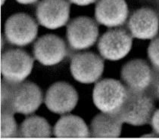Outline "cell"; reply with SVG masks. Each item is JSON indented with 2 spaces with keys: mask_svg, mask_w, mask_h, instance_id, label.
Here are the masks:
<instances>
[{
  "mask_svg": "<svg viewBox=\"0 0 159 140\" xmlns=\"http://www.w3.org/2000/svg\"><path fill=\"white\" fill-rule=\"evenodd\" d=\"M1 112L30 115L40 106L42 91L30 82L11 84L2 80L1 91Z\"/></svg>",
  "mask_w": 159,
  "mask_h": 140,
  "instance_id": "6da1fadb",
  "label": "cell"
},
{
  "mask_svg": "<svg viewBox=\"0 0 159 140\" xmlns=\"http://www.w3.org/2000/svg\"><path fill=\"white\" fill-rule=\"evenodd\" d=\"M96 1V0H70V2L71 3H74V4L80 6H88V5L95 2Z\"/></svg>",
  "mask_w": 159,
  "mask_h": 140,
  "instance_id": "7402d4cb",
  "label": "cell"
},
{
  "mask_svg": "<svg viewBox=\"0 0 159 140\" xmlns=\"http://www.w3.org/2000/svg\"><path fill=\"white\" fill-rule=\"evenodd\" d=\"M36 60L44 66H53L62 61L67 54L66 45L55 35H45L38 39L34 46Z\"/></svg>",
  "mask_w": 159,
  "mask_h": 140,
  "instance_id": "7c38bea8",
  "label": "cell"
},
{
  "mask_svg": "<svg viewBox=\"0 0 159 140\" xmlns=\"http://www.w3.org/2000/svg\"><path fill=\"white\" fill-rule=\"evenodd\" d=\"M98 33L97 23L89 17L74 18L67 27V41L74 50L90 48L97 41Z\"/></svg>",
  "mask_w": 159,
  "mask_h": 140,
  "instance_id": "52a82bcc",
  "label": "cell"
},
{
  "mask_svg": "<svg viewBox=\"0 0 159 140\" xmlns=\"http://www.w3.org/2000/svg\"><path fill=\"white\" fill-rule=\"evenodd\" d=\"M98 23L108 27H120L128 16V7L125 0H99L95 10Z\"/></svg>",
  "mask_w": 159,
  "mask_h": 140,
  "instance_id": "5bb4252c",
  "label": "cell"
},
{
  "mask_svg": "<svg viewBox=\"0 0 159 140\" xmlns=\"http://www.w3.org/2000/svg\"><path fill=\"white\" fill-rule=\"evenodd\" d=\"M104 61L96 53L83 52L76 53L70 62V72L77 82L92 84L102 75Z\"/></svg>",
  "mask_w": 159,
  "mask_h": 140,
  "instance_id": "ba28073f",
  "label": "cell"
},
{
  "mask_svg": "<svg viewBox=\"0 0 159 140\" xmlns=\"http://www.w3.org/2000/svg\"><path fill=\"white\" fill-rule=\"evenodd\" d=\"M18 126L14 114L9 112H1V138H13L18 136Z\"/></svg>",
  "mask_w": 159,
  "mask_h": 140,
  "instance_id": "ac0fdd59",
  "label": "cell"
},
{
  "mask_svg": "<svg viewBox=\"0 0 159 140\" xmlns=\"http://www.w3.org/2000/svg\"><path fill=\"white\" fill-rule=\"evenodd\" d=\"M36 15L39 23L48 29L63 27L70 18V3L67 0H43L38 5Z\"/></svg>",
  "mask_w": 159,
  "mask_h": 140,
  "instance_id": "30bf717a",
  "label": "cell"
},
{
  "mask_svg": "<svg viewBox=\"0 0 159 140\" xmlns=\"http://www.w3.org/2000/svg\"><path fill=\"white\" fill-rule=\"evenodd\" d=\"M122 120L118 114H98L90 124V136L96 138H116L120 136Z\"/></svg>",
  "mask_w": 159,
  "mask_h": 140,
  "instance_id": "9a60e30c",
  "label": "cell"
},
{
  "mask_svg": "<svg viewBox=\"0 0 159 140\" xmlns=\"http://www.w3.org/2000/svg\"><path fill=\"white\" fill-rule=\"evenodd\" d=\"M38 26L30 15L15 14L6 20L5 35L7 41L17 46H25L36 39Z\"/></svg>",
  "mask_w": 159,
  "mask_h": 140,
  "instance_id": "8992f818",
  "label": "cell"
},
{
  "mask_svg": "<svg viewBox=\"0 0 159 140\" xmlns=\"http://www.w3.org/2000/svg\"><path fill=\"white\" fill-rule=\"evenodd\" d=\"M78 102L75 88L66 82H57L48 89L45 97L47 108L54 113L64 115L70 112Z\"/></svg>",
  "mask_w": 159,
  "mask_h": 140,
  "instance_id": "8fae6325",
  "label": "cell"
},
{
  "mask_svg": "<svg viewBox=\"0 0 159 140\" xmlns=\"http://www.w3.org/2000/svg\"><path fill=\"white\" fill-rule=\"evenodd\" d=\"M153 71L152 82L148 91L152 95L154 98L159 100V70H155L153 68Z\"/></svg>",
  "mask_w": 159,
  "mask_h": 140,
  "instance_id": "ffe728a7",
  "label": "cell"
},
{
  "mask_svg": "<svg viewBox=\"0 0 159 140\" xmlns=\"http://www.w3.org/2000/svg\"><path fill=\"white\" fill-rule=\"evenodd\" d=\"M127 26L133 37L139 39H152L158 32L159 18L152 9L143 8L133 13Z\"/></svg>",
  "mask_w": 159,
  "mask_h": 140,
  "instance_id": "4fadbf2b",
  "label": "cell"
},
{
  "mask_svg": "<svg viewBox=\"0 0 159 140\" xmlns=\"http://www.w3.org/2000/svg\"><path fill=\"white\" fill-rule=\"evenodd\" d=\"M127 88L119 81L103 79L95 85L93 103L102 112L117 114L127 99Z\"/></svg>",
  "mask_w": 159,
  "mask_h": 140,
  "instance_id": "3957f363",
  "label": "cell"
},
{
  "mask_svg": "<svg viewBox=\"0 0 159 140\" xmlns=\"http://www.w3.org/2000/svg\"><path fill=\"white\" fill-rule=\"evenodd\" d=\"M151 124L154 132L159 136V109L155 110V112H154L151 120Z\"/></svg>",
  "mask_w": 159,
  "mask_h": 140,
  "instance_id": "44dd1931",
  "label": "cell"
},
{
  "mask_svg": "<svg viewBox=\"0 0 159 140\" xmlns=\"http://www.w3.org/2000/svg\"><path fill=\"white\" fill-rule=\"evenodd\" d=\"M133 36L125 29H113L105 32L98 42V49L103 58L117 61L127 56L132 47Z\"/></svg>",
  "mask_w": 159,
  "mask_h": 140,
  "instance_id": "5b68a950",
  "label": "cell"
},
{
  "mask_svg": "<svg viewBox=\"0 0 159 140\" xmlns=\"http://www.w3.org/2000/svg\"><path fill=\"white\" fill-rule=\"evenodd\" d=\"M17 2L20 4H32V3L36 2L38 0H16Z\"/></svg>",
  "mask_w": 159,
  "mask_h": 140,
  "instance_id": "603a6c76",
  "label": "cell"
},
{
  "mask_svg": "<svg viewBox=\"0 0 159 140\" xmlns=\"http://www.w3.org/2000/svg\"><path fill=\"white\" fill-rule=\"evenodd\" d=\"M148 54L153 68L159 70V36L151 41L148 48Z\"/></svg>",
  "mask_w": 159,
  "mask_h": 140,
  "instance_id": "d6986e66",
  "label": "cell"
},
{
  "mask_svg": "<svg viewBox=\"0 0 159 140\" xmlns=\"http://www.w3.org/2000/svg\"><path fill=\"white\" fill-rule=\"evenodd\" d=\"M143 137H158V136L155 133H152L151 134H146L143 136Z\"/></svg>",
  "mask_w": 159,
  "mask_h": 140,
  "instance_id": "cb8c5ba5",
  "label": "cell"
},
{
  "mask_svg": "<svg viewBox=\"0 0 159 140\" xmlns=\"http://www.w3.org/2000/svg\"><path fill=\"white\" fill-rule=\"evenodd\" d=\"M155 112V100L149 91L128 90L127 99L117 114L124 123L138 127L151 123Z\"/></svg>",
  "mask_w": 159,
  "mask_h": 140,
  "instance_id": "7a4b0ae2",
  "label": "cell"
},
{
  "mask_svg": "<svg viewBox=\"0 0 159 140\" xmlns=\"http://www.w3.org/2000/svg\"><path fill=\"white\" fill-rule=\"evenodd\" d=\"M54 135L58 138H86L90 136V132L82 118L67 115L55 124Z\"/></svg>",
  "mask_w": 159,
  "mask_h": 140,
  "instance_id": "2e32d148",
  "label": "cell"
},
{
  "mask_svg": "<svg viewBox=\"0 0 159 140\" xmlns=\"http://www.w3.org/2000/svg\"><path fill=\"white\" fill-rule=\"evenodd\" d=\"M18 132V136L24 138H47L52 134L51 127L46 119L36 115L25 119Z\"/></svg>",
  "mask_w": 159,
  "mask_h": 140,
  "instance_id": "e0dca14e",
  "label": "cell"
},
{
  "mask_svg": "<svg viewBox=\"0 0 159 140\" xmlns=\"http://www.w3.org/2000/svg\"><path fill=\"white\" fill-rule=\"evenodd\" d=\"M154 71L146 61L136 59L123 66L121 79L127 90L131 91H146L149 89L153 79Z\"/></svg>",
  "mask_w": 159,
  "mask_h": 140,
  "instance_id": "9c48e42d",
  "label": "cell"
},
{
  "mask_svg": "<svg viewBox=\"0 0 159 140\" xmlns=\"http://www.w3.org/2000/svg\"><path fill=\"white\" fill-rule=\"evenodd\" d=\"M34 59L21 49H9L2 54L3 80L11 84L23 82L31 72Z\"/></svg>",
  "mask_w": 159,
  "mask_h": 140,
  "instance_id": "277c9868",
  "label": "cell"
}]
</instances>
